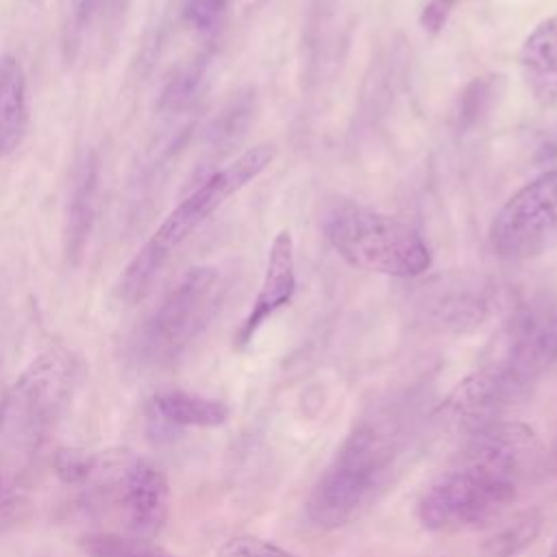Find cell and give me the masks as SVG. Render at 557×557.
<instances>
[{
    "instance_id": "4",
    "label": "cell",
    "mask_w": 557,
    "mask_h": 557,
    "mask_svg": "<svg viewBox=\"0 0 557 557\" xmlns=\"http://www.w3.org/2000/svg\"><path fill=\"white\" fill-rule=\"evenodd\" d=\"M516 496V483L455 459L422 494L418 516L433 531H466L496 520Z\"/></svg>"
},
{
    "instance_id": "17",
    "label": "cell",
    "mask_w": 557,
    "mask_h": 557,
    "mask_svg": "<svg viewBox=\"0 0 557 557\" xmlns=\"http://www.w3.org/2000/svg\"><path fill=\"white\" fill-rule=\"evenodd\" d=\"M152 407L161 420L176 424V426H198V429H213L222 426L231 411L218 398H207L191 392L170 389L159 392L152 398Z\"/></svg>"
},
{
    "instance_id": "21",
    "label": "cell",
    "mask_w": 557,
    "mask_h": 557,
    "mask_svg": "<svg viewBox=\"0 0 557 557\" xmlns=\"http://www.w3.org/2000/svg\"><path fill=\"white\" fill-rule=\"evenodd\" d=\"M500 83H503V76H481L466 87L461 96L459 113H457L459 128L474 126L492 111V107L496 104Z\"/></svg>"
},
{
    "instance_id": "26",
    "label": "cell",
    "mask_w": 557,
    "mask_h": 557,
    "mask_svg": "<svg viewBox=\"0 0 557 557\" xmlns=\"http://www.w3.org/2000/svg\"><path fill=\"white\" fill-rule=\"evenodd\" d=\"M548 557H557V537H555V542H553V546H550V553H548Z\"/></svg>"
},
{
    "instance_id": "18",
    "label": "cell",
    "mask_w": 557,
    "mask_h": 557,
    "mask_svg": "<svg viewBox=\"0 0 557 557\" xmlns=\"http://www.w3.org/2000/svg\"><path fill=\"white\" fill-rule=\"evenodd\" d=\"M540 531L542 513L537 509H527L500 524L494 533H490L481 542L479 550L483 557H516L535 542Z\"/></svg>"
},
{
    "instance_id": "24",
    "label": "cell",
    "mask_w": 557,
    "mask_h": 557,
    "mask_svg": "<svg viewBox=\"0 0 557 557\" xmlns=\"http://www.w3.org/2000/svg\"><path fill=\"white\" fill-rule=\"evenodd\" d=\"M231 0H183V20L198 33H211L220 26Z\"/></svg>"
},
{
    "instance_id": "27",
    "label": "cell",
    "mask_w": 557,
    "mask_h": 557,
    "mask_svg": "<svg viewBox=\"0 0 557 557\" xmlns=\"http://www.w3.org/2000/svg\"><path fill=\"white\" fill-rule=\"evenodd\" d=\"M0 485H2V474H0Z\"/></svg>"
},
{
    "instance_id": "9",
    "label": "cell",
    "mask_w": 557,
    "mask_h": 557,
    "mask_svg": "<svg viewBox=\"0 0 557 557\" xmlns=\"http://www.w3.org/2000/svg\"><path fill=\"white\" fill-rule=\"evenodd\" d=\"M76 366L65 352L39 355L15 381L9 394V409L17 424L39 426L61 409L72 392Z\"/></svg>"
},
{
    "instance_id": "11",
    "label": "cell",
    "mask_w": 557,
    "mask_h": 557,
    "mask_svg": "<svg viewBox=\"0 0 557 557\" xmlns=\"http://www.w3.org/2000/svg\"><path fill=\"white\" fill-rule=\"evenodd\" d=\"M117 492L131 531L139 537L159 535L170 513L165 474L146 459H131L120 468Z\"/></svg>"
},
{
    "instance_id": "7",
    "label": "cell",
    "mask_w": 557,
    "mask_h": 557,
    "mask_svg": "<svg viewBox=\"0 0 557 557\" xmlns=\"http://www.w3.org/2000/svg\"><path fill=\"white\" fill-rule=\"evenodd\" d=\"M557 361V307L548 300L522 305L500 335V348L490 363L520 389Z\"/></svg>"
},
{
    "instance_id": "8",
    "label": "cell",
    "mask_w": 557,
    "mask_h": 557,
    "mask_svg": "<svg viewBox=\"0 0 557 557\" xmlns=\"http://www.w3.org/2000/svg\"><path fill=\"white\" fill-rule=\"evenodd\" d=\"M540 453V440L527 424L496 420L470 433L457 459L520 485L537 466Z\"/></svg>"
},
{
    "instance_id": "3",
    "label": "cell",
    "mask_w": 557,
    "mask_h": 557,
    "mask_svg": "<svg viewBox=\"0 0 557 557\" xmlns=\"http://www.w3.org/2000/svg\"><path fill=\"white\" fill-rule=\"evenodd\" d=\"M392 440L374 424H359L339 446L307 498V516L335 529L361 513L385 481L392 463Z\"/></svg>"
},
{
    "instance_id": "14",
    "label": "cell",
    "mask_w": 557,
    "mask_h": 557,
    "mask_svg": "<svg viewBox=\"0 0 557 557\" xmlns=\"http://www.w3.org/2000/svg\"><path fill=\"white\" fill-rule=\"evenodd\" d=\"M98 194H100V161L94 152H83L74 163L67 205H65V255L70 263H78L85 255V248L91 237V228L98 211Z\"/></svg>"
},
{
    "instance_id": "22",
    "label": "cell",
    "mask_w": 557,
    "mask_h": 557,
    "mask_svg": "<svg viewBox=\"0 0 557 557\" xmlns=\"http://www.w3.org/2000/svg\"><path fill=\"white\" fill-rule=\"evenodd\" d=\"M57 476L70 485H83L98 472V459L78 448H59L52 457Z\"/></svg>"
},
{
    "instance_id": "19",
    "label": "cell",
    "mask_w": 557,
    "mask_h": 557,
    "mask_svg": "<svg viewBox=\"0 0 557 557\" xmlns=\"http://www.w3.org/2000/svg\"><path fill=\"white\" fill-rule=\"evenodd\" d=\"M131 0H76L72 13V37L76 46L100 39L115 28Z\"/></svg>"
},
{
    "instance_id": "13",
    "label": "cell",
    "mask_w": 557,
    "mask_h": 557,
    "mask_svg": "<svg viewBox=\"0 0 557 557\" xmlns=\"http://www.w3.org/2000/svg\"><path fill=\"white\" fill-rule=\"evenodd\" d=\"M296 292V261H294V242L289 231H278L276 237L270 244L268 261H265V274L259 287V294L244 318L239 331H237V346H246L259 326L274 315L281 307L289 305Z\"/></svg>"
},
{
    "instance_id": "6",
    "label": "cell",
    "mask_w": 557,
    "mask_h": 557,
    "mask_svg": "<svg viewBox=\"0 0 557 557\" xmlns=\"http://www.w3.org/2000/svg\"><path fill=\"white\" fill-rule=\"evenodd\" d=\"M557 244V170L518 189L490 224V246L505 261H529Z\"/></svg>"
},
{
    "instance_id": "23",
    "label": "cell",
    "mask_w": 557,
    "mask_h": 557,
    "mask_svg": "<svg viewBox=\"0 0 557 557\" xmlns=\"http://www.w3.org/2000/svg\"><path fill=\"white\" fill-rule=\"evenodd\" d=\"M215 557H298V555L257 535H235L224 540L218 546Z\"/></svg>"
},
{
    "instance_id": "20",
    "label": "cell",
    "mask_w": 557,
    "mask_h": 557,
    "mask_svg": "<svg viewBox=\"0 0 557 557\" xmlns=\"http://www.w3.org/2000/svg\"><path fill=\"white\" fill-rule=\"evenodd\" d=\"M87 557H176L148 537H124L117 533H87L78 540Z\"/></svg>"
},
{
    "instance_id": "1",
    "label": "cell",
    "mask_w": 557,
    "mask_h": 557,
    "mask_svg": "<svg viewBox=\"0 0 557 557\" xmlns=\"http://www.w3.org/2000/svg\"><path fill=\"white\" fill-rule=\"evenodd\" d=\"M274 146L257 144L183 198L126 263L117 278V294L126 302L141 300L168 263L170 255L233 194L255 181L274 161Z\"/></svg>"
},
{
    "instance_id": "5",
    "label": "cell",
    "mask_w": 557,
    "mask_h": 557,
    "mask_svg": "<svg viewBox=\"0 0 557 557\" xmlns=\"http://www.w3.org/2000/svg\"><path fill=\"white\" fill-rule=\"evenodd\" d=\"M220 296V274L196 265L170 289L141 329V350L154 361L183 352L209 324Z\"/></svg>"
},
{
    "instance_id": "2",
    "label": "cell",
    "mask_w": 557,
    "mask_h": 557,
    "mask_svg": "<svg viewBox=\"0 0 557 557\" xmlns=\"http://www.w3.org/2000/svg\"><path fill=\"white\" fill-rule=\"evenodd\" d=\"M324 235L352 268L413 278L431 268L429 246L409 224L350 202L324 218Z\"/></svg>"
},
{
    "instance_id": "16",
    "label": "cell",
    "mask_w": 557,
    "mask_h": 557,
    "mask_svg": "<svg viewBox=\"0 0 557 557\" xmlns=\"http://www.w3.org/2000/svg\"><path fill=\"white\" fill-rule=\"evenodd\" d=\"M28 126L26 76L11 54L0 57V157L11 154L24 139Z\"/></svg>"
},
{
    "instance_id": "12",
    "label": "cell",
    "mask_w": 557,
    "mask_h": 557,
    "mask_svg": "<svg viewBox=\"0 0 557 557\" xmlns=\"http://www.w3.org/2000/svg\"><path fill=\"white\" fill-rule=\"evenodd\" d=\"M424 307L442 326L466 331L479 326L492 311L494 289L483 276L446 274L431 281Z\"/></svg>"
},
{
    "instance_id": "15",
    "label": "cell",
    "mask_w": 557,
    "mask_h": 557,
    "mask_svg": "<svg viewBox=\"0 0 557 557\" xmlns=\"http://www.w3.org/2000/svg\"><path fill=\"white\" fill-rule=\"evenodd\" d=\"M524 83L542 107L557 104V15L542 20L520 48Z\"/></svg>"
},
{
    "instance_id": "25",
    "label": "cell",
    "mask_w": 557,
    "mask_h": 557,
    "mask_svg": "<svg viewBox=\"0 0 557 557\" xmlns=\"http://www.w3.org/2000/svg\"><path fill=\"white\" fill-rule=\"evenodd\" d=\"M455 4L457 0H429L420 13V26L431 35L440 33Z\"/></svg>"
},
{
    "instance_id": "10",
    "label": "cell",
    "mask_w": 557,
    "mask_h": 557,
    "mask_svg": "<svg viewBox=\"0 0 557 557\" xmlns=\"http://www.w3.org/2000/svg\"><path fill=\"white\" fill-rule=\"evenodd\" d=\"M520 392L522 389L509 376L487 363L485 368L472 372L461 383H457V387L448 394L440 409L450 424L474 433L496 422L494 418Z\"/></svg>"
}]
</instances>
